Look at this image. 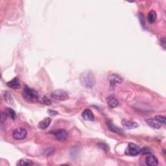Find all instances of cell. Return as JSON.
Returning <instances> with one entry per match:
<instances>
[{"label": "cell", "mask_w": 166, "mask_h": 166, "mask_svg": "<svg viewBox=\"0 0 166 166\" xmlns=\"http://www.w3.org/2000/svg\"><path fill=\"white\" fill-rule=\"evenodd\" d=\"M146 164L149 166H155L158 164V159L156 158V156L154 155H148L147 158L146 159Z\"/></svg>", "instance_id": "ba28073f"}, {"label": "cell", "mask_w": 166, "mask_h": 166, "mask_svg": "<svg viewBox=\"0 0 166 166\" xmlns=\"http://www.w3.org/2000/svg\"><path fill=\"white\" fill-rule=\"evenodd\" d=\"M147 20L150 23H153L156 20V13L155 11H151L148 14Z\"/></svg>", "instance_id": "d6986e66"}, {"label": "cell", "mask_w": 166, "mask_h": 166, "mask_svg": "<svg viewBox=\"0 0 166 166\" xmlns=\"http://www.w3.org/2000/svg\"><path fill=\"white\" fill-rule=\"evenodd\" d=\"M51 95L57 101H66L68 99V93L62 90H55L51 93Z\"/></svg>", "instance_id": "3957f363"}, {"label": "cell", "mask_w": 166, "mask_h": 166, "mask_svg": "<svg viewBox=\"0 0 166 166\" xmlns=\"http://www.w3.org/2000/svg\"><path fill=\"white\" fill-rule=\"evenodd\" d=\"M107 125L108 126V128L111 131H112L113 132H115L116 134H123V131L122 130L117 127V126L114 125V123H112L111 120H108L107 121Z\"/></svg>", "instance_id": "9c48e42d"}, {"label": "cell", "mask_w": 166, "mask_h": 166, "mask_svg": "<svg viewBox=\"0 0 166 166\" xmlns=\"http://www.w3.org/2000/svg\"><path fill=\"white\" fill-rule=\"evenodd\" d=\"M80 82L81 84L86 88H92L95 84V78L91 72H84L80 76Z\"/></svg>", "instance_id": "6da1fadb"}, {"label": "cell", "mask_w": 166, "mask_h": 166, "mask_svg": "<svg viewBox=\"0 0 166 166\" xmlns=\"http://www.w3.org/2000/svg\"><path fill=\"white\" fill-rule=\"evenodd\" d=\"M140 153V149L134 143H131L129 144L127 149L126 150V154L127 155L135 156Z\"/></svg>", "instance_id": "277c9868"}, {"label": "cell", "mask_w": 166, "mask_h": 166, "mask_svg": "<svg viewBox=\"0 0 166 166\" xmlns=\"http://www.w3.org/2000/svg\"><path fill=\"white\" fill-rule=\"evenodd\" d=\"M54 136L56 138L57 140L59 141H64L68 138V134L64 129H59L57 130L53 133Z\"/></svg>", "instance_id": "8992f818"}, {"label": "cell", "mask_w": 166, "mask_h": 166, "mask_svg": "<svg viewBox=\"0 0 166 166\" xmlns=\"http://www.w3.org/2000/svg\"><path fill=\"white\" fill-rule=\"evenodd\" d=\"M3 97H4L5 101L7 102L8 104H13V99L9 92L4 91L3 92Z\"/></svg>", "instance_id": "2e32d148"}, {"label": "cell", "mask_w": 166, "mask_h": 166, "mask_svg": "<svg viewBox=\"0 0 166 166\" xmlns=\"http://www.w3.org/2000/svg\"><path fill=\"white\" fill-rule=\"evenodd\" d=\"M5 114L7 117H9L11 119L15 120L16 119V114L15 111L12 109L11 108H7L5 111Z\"/></svg>", "instance_id": "e0dca14e"}, {"label": "cell", "mask_w": 166, "mask_h": 166, "mask_svg": "<svg viewBox=\"0 0 166 166\" xmlns=\"http://www.w3.org/2000/svg\"><path fill=\"white\" fill-rule=\"evenodd\" d=\"M55 151V149H54L53 147H50V148H48L46 150H45V155H47V156H49L51 154H53V153Z\"/></svg>", "instance_id": "603a6c76"}, {"label": "cell", "mask_w": 166, "mask_h": 166, "mask_svg": "<svg viewBox=\"0 0 166 166\" xmlns=\"http://www.w3.org/2000/svg\"><path fill=\"white\" fill-rule=\"evenodd\" d=\"M166 40H165V38H162L161 40H160V44H161V46H162V47L164 48V49H165V47H166V44H165V43H166V42H165Z\"/></svg>", "instance_id": "cb8c5ba5"}, {"label": "cell", "mask_w": 166, "mask_h": 166, "mask_svg": "<svg viewBox=\"0 0 166 166\" xmlns=\"http://www.w3.org/2000/svg\"><path fill=\"white\" fill-rule=\"evenodd\" d=\"M140 153L142 154V155H150L151 154V151L147 147H143V149H140Z\"/></svg>", "instance_id": "7402d4cb"}, {"label": "cell", "mask_w": 166, "mask_h": 166, "mask_svg": "<svg viewBox=\"0 0 166 166\" xmlns=\"http://www.w3.org/2000/svg\"><path fill=\"white\" fill-rule=\"evenodd\" d=\"M108 80L110 82V88H115L116 84H121L123 83V78L117 74H112L110 75L108 77Z\"/></svg>", "instance_id": "5b68a950"}, {"label": "cell", "mask_w": 166, "mask_h": 166, "mask_svg": "<svg viewBox=\"0 0 166 166\" xmlns=\"http://www.w3.org/2000/svg\"><path fill=\"white\" fill-rule=\"evenodd\" d=\"M7 86L13 89H18L20 88V81L18 77H14L13 80L7 83Z\"/></svg>", "instance_id": "5bb4252c"}, {"label": "cell", "mask_w": 166, "mask_h": 166, "mask_svg": "<svg viewBox=\"0 0 166 166\" xmlns=\"http://www.w3.org/2000/svg\"><path fill=\"white\" fill-rule=\"evenodd\" d=\"M5 115L6 114H4V113H1V123H3L4 121L5 120Z\"/></svg>", "instance_id": "4316f807"}, {"label": "cell", "mask_w": 166, "mask_h": 166, "mask_svg": "<svg viewBox=\"0 0 166 166\" xmlns=\"http://www.w3.org/2000/svg\"><path fill=\"white\" fill-rule=\"evenodd\" d=\"M40 102L45 105H51L52 104V102H51L50 99H48L47 97H46V96H44V97L40 99Z\"/></svg>", "instance_id": "ffe728a7"}, {"label": "cell", "mask_w": 166, "mask_h": 166, "mask_svg": "<svg viewBox=\"0 0 166 166\" xmlns=\"http://www.w3.org/2000/svg\"><path fill=\"white\" fill-rule=\"evenodd\" d=\"M140 23H141V25H142L143 26H144V25H145L144 16H143V15L141 13L140 14Z\"/></svg>", "instance_id": "d4e9b609"}, {"label": "cell", "mask_w": 166, "mask_h": 166, "mask_svg": "<svg viewBox=\"0 0 166 166\" xmlns=\"http://www.w3.org/2000/svg\"><path fill=\"white\" fill-rule=\"evenodd\" d=\"M23 98L25 100L30 102H35L38 100V93L36 90H33L28 86H25L23 93Z\"/></svg>", "instance_id": "7a4b0ae2"}, {"label": "cell", "mask_w": 166, "mask_h": 166, "mask_svg": "<svg viewBox=\"0 0 166 166\" xmlns=\"http://www.w3.org/2000/svg\"><path fill=\"white\" fill-rule=\"evenodd\" d=\"M155 119L156 121H158L160 123H161L162 125H165V120H166V118H165V117L164 116H156L155 117Z\"/></svg>", "instance_id": "44dd1931"}, {"label": "cell", "mask_w": 166, "mask_h": 166, "mask_svg": "<svg viewBox=\"0 0 166 166\" xmlns=\"http://www.w3.org/2000/svg\"><path fill=\"white\" fill-rule=\"evenodd\" d=\"M82 116L86 121H94V116H93L92 112L89 109L84 110L82 114Z\"/></svg>", "instance_id": "30bf717a"}, {"label": "cell", "mask_w": 166, "mask_h": 166, "mask_svg": "<svg viewBox=\"0 0 166 166\" xmlns=\"http://www.w3.org/2000/svg\"><path fill=\"white\" fill-rule=\"evenodd\" d=\"M121 123L123 126L130 129H135L138 126V124L137 123L133 122V121H126L125 119H123Z\"/></svg>", "instance_id": "9a60e30c"}, {"label": "cell", "mask_w": 166, "mask_h": 166, "mask_svg": "<svg viewBox=\"0 0 166 166\" xmlns=\"http://www.w3.org/2000/svg\"><path fill=\"white\" fill-rule=\"evenodd\" d=\"M107 102L108 106L112 108H116L118 105V101H117V99L112 95H110L107 97Z\"/></svg>", "instance_id": "4fadbf2b"}, {"label": "cell", "mask_w": 166, "mask_h": 166, "mask_svg": "<svg viewBox=\"0 0 166 166\" xmlns=\"http://www.w3.org/2000/svg\"><path fill=\"white\" fill-rule=\"evenodd\" d=\"M48 114H49L51 116H56L58 114V112H57L55 110H48Z\"/></svg>", "instance_id": "484cf974"}, {"label": "cell", "mask_w": 166, "mask_h": 166, "mask_svg": "<svg viewBox=\"0 0 166 166\" xmlns=\"http://www.w3.org/2000/svg\"><path fill=\"white\" fill-rule=\"evenodd\" d=\"M27 136V131L25 129L23 128H19L16 130H14L13 136L15 140H23V139L25 138Z\"/></svg>", "instance_id": "52a82bcc"}, {"label": "cell", "mask_w": 166, "mask_h": 166, "mask_svg": "<svg viewBox=\"0 0 166 166\" xmlns=\"http://www.w3.org/2000/svg\"><path fill=\"white\" fill-rule=\"evenodd\" d=\"M51 122V119L49 118V117L45 118L44 119L41 121L40 122H39L38 125V128L42 130L46 129L48 126H49Z\"/></svg>", "instance_id": "7c38bea8"}, {"label": "cell", "mask_w": 166, "mask_h": 166, "mask_svg": "<svg viewBox=\"0 0 166 166\" xmlns=\"http://www.w3.org/2000/svg\"><path fill=\"white\" fill-rule=\"evenodd\" d=\"M33 162L28 159H22L18 161L16 163L17 165H21V166H29V165H32Z\"/></svg>", "instance_id": "ac0fdd59"}, {"label": "cell", "mask_w": 166, "mask_h": 166, "mask_svg": "<svg viewBox=\"0 0 166 166\" xmlns=\"http://www.w3.org/2000/svg\"><path fill=\"white\" fill-rule=\"evenodd\" d=\"M146 123L149 125L150 127H152L153 129H159L162 127V124L160 123L158 121H156V119H148L146 121Z\"/></svg>", "instance_id": "8fae6325"}]
</instances>
